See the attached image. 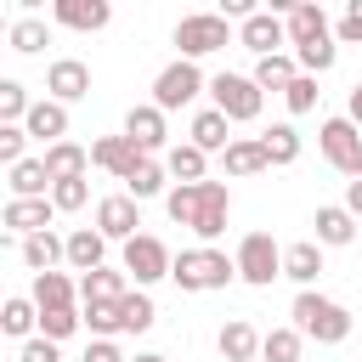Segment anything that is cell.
I'll return each instance as SVG.
<instances>
[{"label": "cell", "instance_id": "cell-52", "mask_svg": "<svg viewBox=\"0 0 362 362\" xmlns=\"http://www.w3.org/2000/svg\"><path fill=\"white\" fill-rule=\"evenodd\" d=\"M0 305H6V300H0Z\"/></svg>", "mask_w": 362, "mask_h": 362}, {"label": "cell", "instance_id": "cell-22", "mask_svg": "<svg viewBox=\"0 0 362 362\" xmlns=\"http://www.w3.org/2000/svg\"><path fill=\"white\" fill-rule=\"evenodd\" d=\"M187 141H192L198 153H226V147H232V124H226L215 107H204V113H192V124H187Z\"/></svg>", "mask_w": 362, "mask_h": 362}, {"label": "cell", "instance_id": "cell-3", "mask_svg": "<svg viewBox=\"0 0 362 362\" xmlns=\"http://www.w3.org/2000/svg\"><path fill=\"white\" fill-rule=\"evenodd\" d=\"M209 96H215V113H221L226 124H249V119H260V107H266L260 85H255L249 74H215V79H209Z\"/></svg>", "mask_w": 362, "mask_h": 362}, {"label": "cell", "instance_id": "cell-18", "mask_svg": "<svg viewBox=\"0 0 362 362\" xmlns=\"http://www.w3.org/2000/svg\"><path fill=\"white\" fill-rule=\"evenodd\" d=\"M141 158H147V153H136L124 136H102V141H90V164L107 170L113 181H130V170H136Z\"/></svg>", "mask_w": 362, "mask_h": 362}, {"label": "cell", "instance_id": "cell-38", "mask_svg": "<svg viewBox=\"0 0 362 362\" xmlns=\"http://www.w3.org/2000/svg\"><path fill=\"white\" fill-rule=\"evenodd\" d=\"M79 322H85L96 339H113V334H119V300H90V305H79Z\"/></svg>", "mask_w": 362, "mask_h": 362}, {"label": "cell", "instance_id": "cell-14", "mask_svg": "<svg viewBox=\"0 0 362 362\" xmlns=\"http://www.w3.org/2000/svg\"><path fill=\"white\" fill-rule=\"evenodd\" d=\"M51 23H62V28H74V34H96V28L113 23V6H107V0H57V6H51Z\"/></svg>", "mask_w": 362, "mask_h": 362}, {"label": "cell", "instance_id": "cell-24", "mask_svg": "<svg viewBox=\"0 0 362 362\" xmlns=\"http://www.w3.org/2000/svg\"><path fill=\"white\" fill-rule=\"evenodd\" d=\"M311 226H317V243H322V249H345V243L356 238V221H351L345 204H322Z\"/></svg>", "mask_w": 362, "mask_h": 362}, {"label": "cell", "instance_id": "cell-9", "mask_svg": "<svg viewBox=\"0 0 362 362\" xmlns=\"http://www.w3.org/2000/svg\"><path fill=\"white\" fill-rule=\"evenodd\" d=\"M119 136H124L136 153H147V158H153V153L170 141V124H164V113H158L153 102H136V107L124 113V130H119Z\"/></svg>", "mask_w": 362, "mask_h": 362}, {"label": "cell", "instance_id": "cell-51", "mask_svg": "<svg viewBox=\"0 0 362 362\" xmlns=\"http://www.w3.org/2000/svg\"><path fill=\"white\" fill-rule=\"evenodd\" d=\"M6 34H11V23H6V11H0V40H6Z\"/></svg>", "mask_w": 362, "mask_h": 362}, {"label": "cell", "instance_id": "cell-32", "mask_svg": "<svg viewBox=\"0 0 362 362\" xmlns=\"http://www.w3.org/2000/svg\"><path fill=\"white\" fill-rule=\"evenodd\" d=\"M57 260H62V238L57 232H34V238H23V266L40 277V272H57Z\"/></svg>", "mask_w": 362, "mask_h": 362}, {"label": "cell", "instance_id": "cell-49", "mask_svg": "<svg viewBox=\"0 0 362 362\" xmlns=\"http://www.w3.org/2000/svg\"><path fill=\"white\" fill-rule=\"evenodd\" d=\"M345 119H351V124H356V130H362V79H356V85H351V107H345Z\"/></svg>", "mask_w": 362, "mask_h": 362}, {"label": "cell", "instance_id": "cell-34", "mask_svg": "<svg viewBox=\"0 0 362 362\" xmlns=\"http://www.w3.org/2000/svg\"><path fill=\"white\" fill-rule=\"evenodd\" d=\"M6 40H11V51H23V57H40V51L51 45V23H45V17H17Z\"/></svg>", "mask_w": 362, "mask_h": 362}, {"label": "cell", "instance_id": "cell-37", "mask_svg": "<svg viewBox=\"0 0 362 362\" xmlns=\"http://www.w3.org/2000/svg\"><path fill=\"white\" fill-rule=\"evenodd\" d=\"M260 147H266V164H294L300 158V130L294 124H272L260 136Z\"/></svg>", "mask_w": 362, "mask_h": 362}, {"label": "cell", "instance_id": "cell-6", "mask_svg": "<svg viewBox=\"0 0 362 362\" xmlns=\"http://www.w3.org/2000/svg\"><path fill=\"white\" fill-rule=\"evenodd\" d=\"M232 260H238V277L255 288H272V277H283V249L272 243V232H249Z\"/></svg>", "mask_w": 362, "mask_h": 362}, {"label": "cell", "instance_id": "cell-27", "mask_svg": "<svg viewBox=\"0 0 362 362\" xmlns=\"http://www.w3.org/2000/svg\"><path fill=\"white\" fill-rule=\"evenodd\" d=\"M28 300H34L40 311H62V305H74V300H79V288L68 283V272H40Z\"/></svg>", "mask_w": 362, "mask_h": 362}, {"label": "cell", "instance_id": "cell-39", "mask_svg": "<svg viewBox=\"0 0 362 362\" xmlns=\"http://www.w3.org/2000/svg\"><path fill=\"white\" fill-rule=\"evenodd\" d=\"M164 215L192 232V221H198V187H170V192H164Z\"/></svg>", "mask_w": 362, "mask_h": 362}, {"label": "cell", "instance_id": "cell-40", "mask_svg": "<svg viewBox=\"0 0 362 362\" xmlns=\"http://www.w3.org/2000/svg\"><path fill=\"white\" fill-rule=\"evenodd\" d=\"M74 328H85V322H79V305H62V311H40V339L62 345Z\"/></svg>", "mask_w": 362, "mask_h": 362}, {"label": "cell", "instance_id": "cell-23", "mask_svg": "<svg viewBox=\"0 0 362 362\" xmlns=\"http://www.w3.org/2000/svg\"><path fill=\"white\" fill-rule=\"evenodd\" d=\"M215 351H221L226 362H260V334H255L243 317H232V322L215 334Z\"/></svg>", "mask_w": 362, "mask_h": 362}, {"label": "cell", "instance_id": "cell-44", "mask_svg": "<svg viewBox=\"0 0 362 362\" xmlns=\"http://www.w3.org/2000/svg\"><path fill=\"white\" fill-rule=\"evenodd\" d=\"M28 158V130L23 124H0V164L11 170V164H23Z\"/></svg>", "mask_w": 362, "mask_h": 362}, {"label": "cell", "instance_id": "cell-26", "mask_svg": "<svg viewBox=\"0 0 362 362\" xmlns=\"http://www.w3.org/2000/svg\"><path fill=\"white\" fill-rule=\"evenodd\" d=\"M204 170H209V153H198L192 141H181V147L164 153V175H175V187H198Z\"/></svg>", "mask_w": 362, "mask_h": 362}, {"label": "cell", "instance_id": "cell-41", "mask_svg": "<svg viewBox=\"0 0 362 362\" xmlns=\"http://www.w3.org/2000/svg\"><path fill=\"white\" fill-rule=\"evenodd\" d=\"M28 107H34V102H28V90H23L17 79H0V124H23V119H28Z\"/></svg>", "mask_w": 362, "mask_h": 362}, {"label": "cell", "instance_id": "cell-20", "mask_svg": "<svg viewBox=\"0 0 362 362\" xmlns=\"http://www.w3.org/2000/svg\"><path fill=\"white\" fill-rule=\"evenodd\" d=\"M102 255H107V238H102L96 226H79V232H68V238H62V260H68L74 272H96V266H102Z\"/></svg>", "mask_w": 362, "mask_h": 362}, {"label": "cell", "instance_id": "cell-48", "mask_svg": "<svg viewBox=\"0 0 362 362\" xmlns=\"http://www.w3.org/2000/svg\"><path fill=\"white\" fill-rule=\"evenodd\" d=\"M345 209H351V221H362V175L345 181Z\"/></svg>", "mask_w": 362, "mask_h": 362}, {"label": "cell", "instance_id": "cell-10", "mask_svg": "<svg viewBox=\"0 0 362 362\" xmlns=\"http://www.w3.org/2000/svg\"><path fill=\"white\" fill-rule=\"evenodd\" d=\"M238 45H249L255 57H277V51L288 45V28H283L277 11H255V17L238 23Z\"/></svg>", "mask_w": 362, "mask_h": 362}, {"label": "cell", "instance_id": "cell-33", "mask_svg": "<svg viewBox=\"0 0 362 362\" xmlns=\"http://www.w3.org/2000/svg\"><path fill=\"white\" fill-rule=\"evenodd\" d=\"M124 294H130V288H124V272L96 266V272L79 277V305H90V300H124Z\"/></svg>", "mask_w": 362, "mask_h": 362}, {"label": "cell", "instance_id": "cell-42", "mask_svg": "<svg viewBox=\"0 0 362 362\" xmlns=\"http://www.w3.org/2000/svg\"><path fill=\"white\" fill-rule=\"evenodd\" d=\"M317 96H322V90H317V79H311V74H294V79H288V90H283V102H288V113H294V119H300V113H311V107H317Z\"/></svg>", "mask_w": 362, "mask_h": 362}, {"label": "cell", "instance_id": "cell-11", "mask_svg": "<svg viewBox=\"0 0 362 362\" xmlns=\"http://www.w3.org/2000/svg\"><path fill=\"white\" fill-rule=\"evenodd\" d=\"M45 96L51 102H79V96H90V68L79 62V57H57L51 68H45Z\"/></svg>", "mask_w": 362, "mask_h": 362}, {"label": "cell", "instance_id": "cell-4", "mask_svg": "<svg viewBox=\"0 0 362 362\" xmlns=\"http://www.w3.org/2000/svg\"><path fill=\"white\" fill-rule=\"evenodd\" d=\"M175 45H181V57H187V62H198V57H209V51L232 45V28H226V17H221V11H187V17L175 23Z\"/></svg>", "mask_w": 362, "mask_h": 362}, {"label": "cell", "instance_id": "cell-46", "mask_svg": "<svg viewBox=\"0 0 362 362\" xmlns=\"http://www.w3.org/2000/svg\"><path fill=\"white\" fill-rule=\"evenodd\" d=\"M17 362H62V351H57L51 339H40V334H34V339H23V351H17Z\"/></svg>", "mask_w": 362, "mask_h": 362}, {"label": "cell", "instance_id": "cell-50", "mask_svg": "<svg viewBox=\"0 0 362 362\" xmlns=\"http://www.w3.org/2000/svg\"><path fill=\"white\" fill-rule=\"evenodd\" d=\"M130 362H170V356H158V351H136Z\"/></svg>", "mask_w": 362, "mask_h": 362}, {"label": "cell", "instance_id": "cell-36", "mask_svg": "<svg viewBox=\"0 0 362 362\" xmlns=\"http://www.w3.org/2000/svg\"><path fill=\"white\" fill-rule=\"evenodd\" d=\"M300 328H266L260 334V362H300Z\"/></svg>", "mask_w": 362, "mask_h": 362}, {"label": "cell", "instance_id": "cell-43", "mask_svg": "<svg viewBox=\"0 0 362 362\" xmlns=\"http://www.w3.org/2000/svg\"><path fill=\"white\" fill-rule=\"evenodd\" d=\"M85 198H90V187H85V181H57V187H51V209H57V215L85 209Z\"/></svg>", "mask_w": 362, "mask_h": 362}, {"label": "cell", "instance_id": "cell-45", "mask_svg": "<svg viewBox=\"0 0 362 362\" xmlns=\"http://www.w3.org/2000/svg\"><path fill=\"white\" fill-rule=\"evenodd\" d=\"M334 45H362V0H351L345 17L334 23Z\"/></svg>", "mask_w": 362, "mask_h": 362}, {"label": "cell", "instance_id": "cell-5", "mask_svg": "<svg viewBox=\"0 0 362 362\" xmlns=\"http://www.w3.org/2000/svg\"><path fill=\"white\" fill-rule=\"evenodd\" d=\"M198 90H204V68L187 62V57H175V62L158 68V79H153V107H158V113H175V107L198 102Z\"/></svg>", "mask_w": 362, "mask_h": 362}, {"label": "cell", "instance_id": "cell-21", "mask_svg": "<svg viewBox=\"0 0 362 362\" xmlns=\"http://www.w3.org/2000/svg\"><path fill=\"white\" fill-rule=\"evenodd\" d=\"M283 277H288V283H300V288H311V283L322 277V243H317V238L288 243V249H283Z\"/></svg>", "mask_w": 362, "mask_h": 362}, {"label": "cell", "instance_id": "cell-8", "mask_svg": "<svg viewBox=\"0 0 362 362\" xmlns=\"http://www.w3.org/2000/svg\"><path fill=\"white\" fill-rule=\"evenodd\" d=\"M170 249L153 238V232H136L130 243H124V277H136V288H153L158 277H170Z\"/></svg>", "mask_w": 362, "mask_h": 362}, {"label": "cell", "instance_id": "cell-53", "mask_svg": "<svg viewBox=\"0 0 362 362\" xmlns=\"http://www.w3.org/2000/svg\"><path fill=\"white\" fill-rule=\"evenodd\" d=\"M0 79H6V74H0Z\"/></svg>", "mask_w": 362, "mask_h": 362}, {"label": "cell", "instance_id": "cell-12", "mask_svg": "<svg viewBox=\"0 0 362 362\" xmlns=\"http://www.w3.org/2000/svg\"><path fill=\"white\" fill-rule=\"evenodd\" d=\"M226 209H232L226 181H198V221H192V232H198L204 243H215V238L226 232Z\"/></svg>", "mask_w": 362, "mask_h": 362}, {"label": "cell", "instance_id": "cell-19", "mask_svg": "<svg viewBox=\"0 0 362 362\" xmlns=\"http://www.w3.org/2000/svg\"><path fill=\"white\" fill-rule=\"evenodd\" d=\"M85 170H90V147H79V141L45 147V175H51V187H57V181H85Z\"/></svg>", "mask_w": 362, "mask_h": 362}, {"label": "cell", "instance_id": "cell-2", "mask_svg": "<svg viewBox=\"0 0 362 362\" xmlns=\"http://www.w3.org/2000/svg\"><path fill=\"white\" fill-rule=\"evenodd\" d=\"M170 277H175L181 294H209V288H226L238 277V260L226 249H215V243H198V249H181L170 260Z\"/></svg>", "mask_w": 362, "mask_h": 362}, {"label": "cell", "instance_id": "cell-1", "mask_svg": "<svg viewBox=\"0 0 362 362\" xmlns=\"http://www.w3.org/2000/svg\"><path fill=\"white\" fill-rule=\"evenodd\" d=\"M288 328H300V339H317V345H345L351 339V311L317 288H300L294 305H288Z\"/></svg>", "mask_w": 362, "mask_h": 362}, {"label": "cell", "instance_id": "cell-25", "mask_svg": "<svg viewBox=\"0 0 362 362\" xmlns=\"http://www.w3.org/2000/svg\"><path fill=\"white\" fill-rule=\"evenodd\" d=\"M221 164H226V175H260V170H272L260 136H232V147L221 153Z\"/></svg>", "mask_w": 362, "mask_h": 362}, {"label": "cell", "instance_id": "cell-29", "mask_svg": "<svg viewBox=\"0 0 362 362\" xmlns=\"http://www.w3.org/2000/svg\"><path fill=\"white\" fill-rule=\"evenodd\" d=\"M0 334H11V339H34V334H40V305L23 300V294H11V300L0 305Z\"/></svg>", "mask_w": 362, "mask_h": 362}, {"label": "cell", "instance_id": "cell-35", "mask_svg": "<svg viewBox=\"0 0 362 362\" xmlns=\"http://www.w3.org/2000/svg\"><path fill=\"white\" fill-rule=\"evenodd\" d=\"M124 192H130L136 204H141V198H158V192H170V175H164V164H158V158H141V164L130 170Z\"/></svg>", "mask_w": 362, "mask_h": 362}, {"label": "cell", "instance_id": "cell-31", "mask_svg": "<svg viewBox=\"0 0 362 362\" xmlns=\"http://www.w3.org/2000/svg\"><path fill=\"white\" fill-rule=\"evenodd\" d=\"M11 198H51L45 158H23V164H11Z\"/></svg>", "mask_w": 362, "mask_h": 362}, {"label": "cell", "instance_id": "cell-15", "mask_svg": "<svg viewBox=\"0 0 362 362\" xmlns=\"http://www.w3.org/2000/svg\"><path fill=\"white\" fill-rule=\"evenodd\" d=\"M283 28H288V45H294V51H300V45H311V40H334V23H328V11H322L317 0H300V6H288Z\"/></svg>", "mask_w": 362, "mask_h": 362}, {"label": "cell", "instance_id": "cell-30", "mask_svg": "<svg viewBox=\"0 0 362 362\" xmlns=\"http://www.w3.org/2000/svg\"><path fill=\"white\" fill-rule=\"evenodd\" d=\"M294 74H300V68H294V57H288V51H277V57H255V74H249V79H255V85H260V96H266V90H288V79H294Z\"/></svg>", "mask_w": 362, "mask_h": 362}, {"label": "cell", "instance_id": "cell-13", "mask_svg": "<svg viewBox=\"0 0 362 362\" xmlns=\"http://www.w3.org/2000/svg\"><path fill=\"white\" fill-rule=\"evenodd\" d=\"M136 226H141V204H136L130 192H113V198H102V204H96V232H102V238L130 243V238H136Z\"/></svg>", "mask_w": 362, "mask_h": 362}, {"label": "cell", "instance_id": "cell-16", "mask_svg": "<svg viewBox=\"0 0 362 362\" xmlns=\"http://www.w3.org/2000/svg\"><path fill=\"white\" fill-rule=\"evenodd\" d=\"M23 130H28V141L57 147V141H68V107L51 102V96H40V102L28 107V119H23Z\"/></svg>", "mask_w": 362, "mask_h": 362}, {"label": "cell", "instance_id": "cell-17", "mask_svg": "<svg viewBox=\"0 0 362 362\" xmlns=\"http://www.w3.org/2000/svg\"><path fill=\"white\" fill-rule=\"evenodd\" d=\"M51 221H57L51 198H11V204L0 209V226H11V232H23V238H34V232H51Z\"/></svg>", "mask_w": 362, "mask_h": 362}, {"label": "cell", "instance_id": "cell-7", "mask_svg": "<svg viewBox=\"0 0 362 362\" xmlns=\"http://www.w3.org/2000/svg\"><path fill=\"white\" fill-rule=\"evenodd\" d=\"M317 147H322V158L339 170V175H362V130L351 124V119H322V130H317Z\"/></svg>", "mask_w": 362, "mask_h": 362}, {"label": "cell", "instance_id": "cell-47", "mask_svg": "<svg viewBox=\"0 0 362 362\" xmlns=\"http://www.w3.org/2000/svg\"><path fill=\"white\" fill-rule=\"evenodd\" d=\"M79 362H130V356H124V351H119V345H113V339H90V345H85V356H79Z\"/></svg>", "mask_w": 362, "mask_h": 362}, {"label": "cell", "instance_id": "cell-28", "mask_svg": "<svg viewBox=\"0 0 362 362\" xmlns=\"http://www.w3.org/2000/svg\"><path fill=\"white\" fill-rule=\"evenodd\" d=\"M153 322H158L153 294H147V288H130V294L119 300V334H147Z\"/></svg>", "mask_w": 362, "mask_h": 362}]
</instances>
